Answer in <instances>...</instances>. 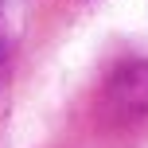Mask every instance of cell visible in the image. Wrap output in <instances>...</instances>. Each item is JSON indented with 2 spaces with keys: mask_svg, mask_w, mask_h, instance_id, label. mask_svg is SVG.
<instances>
[]
</instances>
